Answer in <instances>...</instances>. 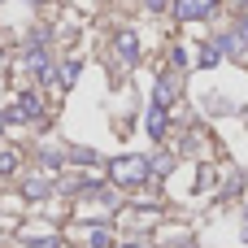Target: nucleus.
<instances>
[{
	"instance_id": "1",
	"label": "nucleus",
	"mask_w": 248,
	"mask_h": 248,
	"mask_svg": "<svg viewBox=\"0 0 248 248\" xmlns=\"http://www.w3.org/2000/svg\"><path fill=\"white\" fill-rule=\"evenodd\" d=\"M109 174H113V183H122V187H140V183H148V157L126 153V157L109 161Z\"/></svg>"
},
{
	"instance_id": "2",
	"label": "nucleus",
	"mask_w": 248,
	"mask_h": 248,
	"mask_svg": "<svg viewBox=\"0 0 248 248\" xmlns=\"http://www.w3.org/2000/svg\"><path fill=\"white\" fill-rule=\"evenodd\" d=\"M35 118H44V100H39L35 92H22L17 105L4 109V126H9V122H35Z\"/></svg>"
},
{
	"instance_id": "3",
	"label": "nucleus",
	"mask_w": 248,
	"mask_h": 248,
	"mask_svg": "<svg viewBox=\"0 0 248 248\" xmlns=\"http://www.w3.org/2000/svg\"><path fill=\"white\" fill-rule=\"evenodd\" d=\"M218 9V0H174V13L183 22H196V17H209Z\"/></svg>"
},
{
	"instance_id": "4",
	"label": "nucleus",
	"mask_w": 248,
	"mask_h": 248,
	"mask_svg": "<svg viewBox=\"0 0 248 248\" xmlns=\"http://www.w3.org/2000/svg\"><path fill=\"white\" fill-rule=\"evenodd\" d=\"M144 126H148V140H166V109H161V105H148Z\"/></svg>"
},
{
	"instance_id": "5",
	"label": "nucleus",
	"mask_w": 248,
	"mask_h": 248,
	"mask_svg": "<svg viewBox=\"0 0 248 248\" xmlns=\"http://www.w3.org/2000/svg\"><path fill=\"white\" fill-rule=\"evenodd\" d=\"M113 48H118L126 61H135V57H140V39H135V31H118V35H113Z\"/></svg>"
},
{
	"instance_id": "6",
	"label": "nucleus",
	"mask_w": 248,
	"mask_h": 248,
	"mask_svg": "<svg viewBox=\"0 0 248 248\" xmlns=\"http://www.w3.org/2000/svg\"><path fill=\"white\" fill-rule=\"evenodd\" d=\"M153 105H161V109H170V105H174V78H157Z\"/></svg>"
},
{
	"instance_id": "7",
	"label": "nucleus",
	"mask_w": 248,
	"mask_h": 248,
	"mask_svg": "<svg viewBox=\"0 0 248 248\" xmlns=\"http://www.w3.org/2000/svg\"><path fill=\"white\" fill-rule=\"evenodd\" d=\"M57 78H61V87H74L78 83V61H61V74Z\"/></svg>"
},
{
	"instance_id": "8",
	"label": "nucleus",
	"mask_w": 248,
	"mask_h": 248,
	"mask_svg": "<svg viewBox=\"0 0 248 248\" xmlns=\"http://www.w3.org/2000/svg\"><path fill=\"white\" fill-rule=\"evenodd\" d=\"M218 57H222V52H218L214 44H205V48H201V65H218Z\"/></svg>"
},
{
	"instance_id": "9",
	"label": "nucleus",
	"mask_w": 248,
	"mask_h": 248,
	"mask_svg": "<svg viewBox=\"0 0 248 248\" xmlns=\"http://www.w3.org/2000/svg\"><path fill=\"white\" fill-rule=\"evenodd\" d=\"M17 170V153H0V174H13Z\"/></svg>"
},
{
	"instance_id": "10",
	"label": "nucleus",
	"mask_w": 248,
	"mask_h": 248,
	"mask_svg": "<svg viewBox=\"0 0 248 248\" xmlns=\"http://www.w3.org/2000/svg\"><path fill=\"white\" fill-rule=\"evenodd\" d=\"M44 192H48V179H31L26 183V196H44Z\"/></svg>"
},
{
	"instance_id": "11",
	"label": "nucleus",
	"mask_w": 248,
	"mask_h": 248,
	"mask_svg": "<svg viewBox=\"0 0 248 248\" xmlns=\"http://www.w3.org/2000/svg\"><path fill=\"white\" fill-rule=\"evenodd\" d=\"M240 35H244V39H248V22H240Z\"/></svg>"
},
{
	"instance_id": "12",
	"label": "nucleus",
	"mask_w": 248,
	"mask_h": 248,
	"mask_svg": "<svg viewBox=\"0 0 248 248\" xmlns=\"http://www.w3.org/2000/svg\"><path fill=\"white\" fill-rule=\"evenodd\" d=\"M0 131H4V113H0Z\"/></svg>"
},
{
	"instance_id": "13",
	"label": "nucleus",
	"mask_w": 248,
	"mask_h": 248,
	"mask_svg": "<svg viewBox=\"0 0 248 248\" xmlns=\"http://www.w3.org/2000/svg\"><path fill=\"white\" fill-rule=\"evenodd\" d=\"M126 248H144V244H126Z\"/></svg>"
},
{
	"instance_id": "14",
	"label": "nucleus",
	"mask_w": 248,
	"mask_h": 248,
	"mask_svg": "<svg viewBox=\"0 0 248 248\" xmlns=\"http://www.w3.org/2000/svg\"><path fill=\"white\" fill-rule=\"evenodd\" d=\"M244 244H248V227H244Z\"/></svg>"
}]
</instances>
